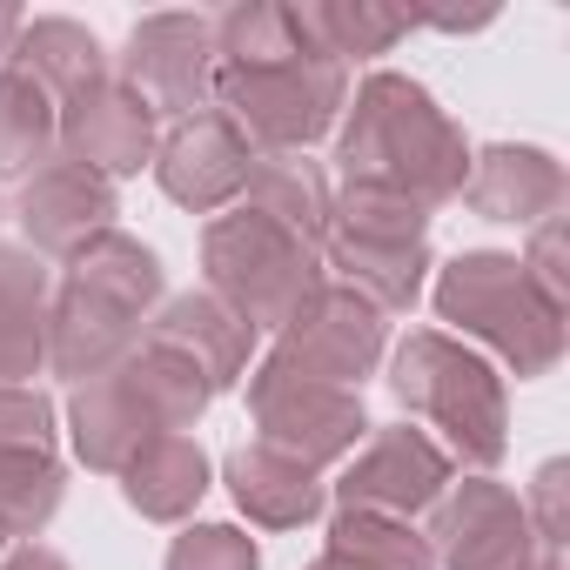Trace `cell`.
Masks as SVG:
<instances>
[{"instance_id":"11","label":"cell","mask_w":570,"mask_h":570,"mask_svg":"<svg viewBox=\"0 0 570 570\" xmlns=\"http://www.w3.org/2000/svg\"><path fill=\"white\" fill-rule=\"evenodd\" d=\"M55 141L68 148V161L95 168L101 181H108V175H135V168L155 155V108H148L128 81L101 75L95 88H81V95L55 115Z\"/></svg>"},{"instance_id":"23","label":"cell","mask_w":570,"mask_h":570,"mask_svg":"<svg viewBox=\"0 0 570 570\" xmlns=\"http://www.w3.org/2000/svg\"><path fill=\"white\" fill-rule=\"evenodd\" d=\"M148 436H155V423L135 410V396L115 383V370H108V376H88V383L75 390V450H81L95 470H121Z\"/></svg>"},{"instance_id":"26","label":"cell","mask_w":570,"mask_h":570,"mask_svg":"<svg viewBox=\"0 0 570 570\" xmlns=\"http://www.w3.org/2000/svg\"><path fill=\"white\" fill-rule=\"evenodd\" d=\"M330 550L363 570H436L430 537H416L403 517H383V510H336Z\"/></svg>"},{"instance_id":"17","label":"cell","mask_w":570,"mask_h":570,"mask_svg":"<svg viewBox=\"0 0 570 570\" xmlns=\"http://www.w3.org/2000/svg\"><path fill=\"white\" fill-rule=\"evenodd\" d=\"M155 343H168L175 356H188L208 390H228L242 376V363H248L255 330L235 309H222L215 296H175L161 309V323H155Z\"/></svg>"},{"instance_id":"18","label":"cell","mask_w":570,"mask_h":570,"mask_svg":"<svg viewBox=\"0 0 570 570\" xmlns=\"http://www.w3.org/2000/svg\"><path fill=\"white\" fill-rule=\"evenodd\" d=\"M248 208L255 215H268L275 228H289L303 248H316L323 235H330V181H323V168L316 161H303V155H255L248 161Z\"/></svg>"},{"instance_id":"7","label":"cell","mask_w":570,"mask_h":570,"mask_svg":"<svg viewBox=\"0 0 570 570\" xmlns=\"http://www.w3.org/2000/svg\"><path fill=\"white\" fill-rule=\"evenodd\" d=\"M330 262L350 275V289L376 309H410L423 289V208L383 188H343L330 208Z\"/></svg>"},{"instance_id":"10","label":"cell","mask_w":570,"mask_h":570,"mask_svg":"<svg viewBox=\"0 0 570 570\" xmlns=\"http://www.w3.org/2000/svg\"><path fill=\"white\" fill-rule=\"evenodd\" d=\"M282 350H289L303 370L356 390L370 376V363L383 356V309L363 303L356 289H343V282H316L309 303L289 316V330H282Z\"/></svg>"},{"instance_id":"3","label":"cell","mask_w":570,"mask_h":570,"mask_svg":"<svg viewBox=\"0 0 570 570\" xmlns=\"http://www.w3.org/2000/svg\"><path fill=\"white\" fill-rule=\"evenodd\" d=\"M161 296V268L141 242L101 228L68 255V282L48 309V356L61 376H108L128 350L141 316Z\"/></svg>"},{"instance_id":"33","label":"cell","mask_w":570,"mask_h":570,"mask_svg":"<svg viewBox=\"0 0 570 570\" xmlns=\"http://www.w3.org/2000/svg\"><path fill=\"white\" fill-rule=\"evenodd\" d=\"M309 570H363V563H350V557H336V550H330V557H323V563H309Z\"/></svg>"},{"instance_id":"34","label":"cell","mask_w":570,"mask_h":570,"mask_svg":"<svg viewBox=\"0 0 570 570\" xmlns=\"http://www.w3.org/2000/svg\"><path fill=\"white\" fill-rule=\"evenodd\" d=\"M537 570H563V563H557V550H550V557H543V563H537Z\"/></svg>"},{"instance_id":"22","label":"cell","mask_w":570,"mask_h":570,"mask_svg":"<svg viewBox=\"0 0 570 570\" xmlns=\"http://www.w3.org/2000/svg\"><path fill=\"white\" fill-rule=\"evenodd\" d=\"M14 68H28L48 95H61V101H75L81 88H95L108 68H101V41L81 28V21H61V14H48V21H21V35H14V55H8Z\"/></svg>"},{"instance_id":"6","label":"cell","mask_w":570,"mask_h":570,"mask_svg":"<svg viewBox=\"0 0 570 570\" xmlns=\"http://www.w3.org/2000/svg\"><path fill=\"white\" fill-rule=\"evenodd\" d=\"M390 383H396V396L410 410H423L450 436V450L463 463H497L503 456V383L490 376L483 356L456 350L436 330H416L396 350V376Z\"/></svg>"},{"instance_id":"14","label":"cell","mask_w":570,"mask_h":570,"mask_svg":"<svg viewBox=\"0 0 570 570\" xmlns=\"http://www.w3.org/2000/svg\"><path fill=\"white\" fill-rule=\"evenodd\" d=\"M450 483V456L423 436V430H383L343 476V510H383V517H410L430 510Z\"/></svg>"},{"instance_id":"20","label":"cell","mask_w":570,"mask_h":570,"mask_svg":"<svg viewBox=\"0 0 570 570\" xmlns=\"http://www.w3.org/2000/svg\"><path fill=\"white\" fill-rule=\"evenodd\" d=\"M228 490H235V503H242L255 523H268V530L309 523V517L323 510V483H316L303 463L275 456V450H262V443L228 456Z\"/></svg>"},{"instance_id":"31","label":"cell","mask_w":570,"mask_h":570,"mask_svg":"<svg viewBox=\"0 0 570 570\" xmlns=\"http://www.w3.org/2000/svg\"><path fill=\"white\" fill-rule=\"evenodd\" d=\"M8 570H68V563H61L55 550H35V543H28V550H14V557H8Z\"/></svg>"},{"instance_id":"27","label":"cell","mask_w":570,"mask_h":570,"mask_svg":"<svg viewBox=\"0 0 570 570\" xmlns=\"http://www.w3.org/2000/svg\"><path fill=\"white\" fill-rule=\"evenodd\" d=\"M61 503V470L55 456H21V463H0V530H21L35 537Z\"/></svg>"},{"instance_id":"9","label":"cell","mask_w":570,"mask_h":570,"mask_svg":"<svg viewBox=\"0 0 570 570\" xmlns=\"http://www.w3.org/2000/svg\"><path fill=\"white\" fill-rule=\"evenodd\" d=\"M121 81L155 108V115H202L215 88V28L202 14H148L128 35Z\"/></svg>"},{"instance_id":"5","label":"cell","mask_w":570,"mask_h":570,"mask_svg":"<svg viewBox=\"0 0 570 570\" xmlns=\"http://www.w3.org/2000/svg\"><path fill=\"white\" fill-rule=\"evenodd\" d=\"M202 255H208L215 303L235 309L248 330H289V316L309 303V289L323 282L316 255L289 228H275L268 215H255V208L208 222Z\"/></svg>"},{"instance_id":"4","label":"cell","mask_w":570,"mask_h":570,"mask_svg":"<svg viewBox=\"0 0 570 570\" xmlns=\"http://www.w3.org/2000/svg\"><path fill=\"white\" fill-rule=\"evenodd\" d=\"M436 316L510 356L517 376H543L563 356V303H550L517 255H456L436 282Z\"/></svg>"},{"instance_id":"16","label":"cell","mask_w":570,"mask_h":570,"mask_svg":"<svg viewBox=\"0 0 570 570\" xmlns=\"http://www.w3.org/2000/svg\"><path fill=\"white\" fill-rule=\"evenodd\" d=\"M463 195L490 222H550L563 202V168L543 148H483L463 175Z\"/></svg>"},{"instance_id":"12","label":"cell","mask_w":570,"mask_h":570,"mask_svg":"<svg viewBox=\"0 0 570 570\" xmlns=\"http://www.w3.org/2000/svg\"><path fill=\"white\" fill-rule=\"evenodd\" d=\"M248 161H255V148H248V135H242L222 108L188 115V121L155 148L161 188H168L181 208H195V215L228 208V202L248 188Z\"/></svg>"},{"instance_id":"32","label":"cell","mask_w":570,"mask_h":570,"mask_svg":"<svg viewBox=\"0 0 570 570\" xmlns=\"http://www.w3.org/2000/svg\"><path fill=\"white\" fill-rule=\"evenodd\" d=\"M14 35H21V8H0V55L14 48Z\"/></svg>"},{"instance_id":"15","label":"cell","mask_w":570,"mask_h":570,"mask_svg":"<svg viewBox=\"0 0 570 570\" xmlns=\"http://www.w3.org/2000/svg\"><path fill=\"white\" fill-rule=\"evenodd\" d=\"M108 215H115V188L95 175V168H81V161H48L35 181H28V195H21V228L41 242V248H81L88 235H101L108 228Z\"/></svg>"},{"instance_id":"30","label":"cell","mask_w":570,"mask_h":570,"mask_svg":"<svg viewBox=\"0 0 570 570\" xmlns=\"http://www.w3.org/2000/svg\"><path fill=\"white\" fill-rule=\"evenodd\" d=\"M563 463H543V476H537V537H543V550H563Z\"/></svg>"},{"instance_id":"28","label":"cell","mask_w":570,"mask_h":570,"mask_svg":"<svg viewBox=\"0 0 570 570\" xmlns=\"http://www.w3.org/2000/svg\"><path fill=\"white\" fill-rule=\"evenodd\" d=\"M55 456V410L35 390H0V463Z\"/></svg>"},{"instance_id":"19","label":"cell","mask_w":570,"mask_h":570,"mask_svg":"<svg viewBox=\"0 0 570 570\" xmlns=\"http://www.w3.org/2000/svg\"><path fill=\"white\" fill-rule=\"evenodd\" d=\"M48 356V268L21 248H0V390L35 376Z\"/></svg>"},{"instance_id":"2","label":"cell","mask_w":570,"mask_h":570,"mask_svg":"<svg viewBox=\"0 0 570 570\" xmlns=\"http://www.w3.org/2000/svg\"><path fill=\"white\" fill-rule=\"evenodd\" d=\"M336 161H343L350 188H383V195H403L416 208L456 195L463 175H470L456 121L403 75H370L356 88V108H350L343 141H336Z\"/></svg>"},{"instance_id":"24","label":"cell","mask_w":570,"mask_h":570,"mask_svg":"<svg viewBox=\"0 0 570 570\" xmlns=\"http://www.w3.org/2000/svg\"><path fill=\"white\" fill-rule=\"evenodd\" d=\"M55 148V95L28 68H0V175H28Z\"/></svg>"},{"instance_id":"21","label":"cell","mask_w":570,"mask_h":570,"mask_svg":"<svg viewBox=\"0 0 570 570\" xmlns=\"http://www.w3.org/2000/svg\"><path fill=\"white\" fill-rule=\"evenodd\" d=\"M121 490H128V503L141 510V517H188L195 503H202V490H208V456L188 443V436H148L128 463H121Z\"/></svg>"},{"instance_id":"29","label":"cell","mask_w":570,"mask_h":570,"mask_svg":"<svg viewBox=\"0 0 570 570\" xmlns=\"http://www.w3.org/2000/svg\"><path fill=\"white\" fill-rule=\"evenodd\" d=\"M168 570H255V543L228 523H195L175 537Z\"/></svg>"},{"instance_id":"8","label":"cell","mask_w":570,"mask_h":570,"mask_svg":"<svg viewBox=\"0 0 570 570\" xmlns=\"http://www.w3.org/2000/svg\"><path fill=\"white\" fill-rule=\"evenodd\" d=\"M248 410L262 423V450L289 456L303 470L343 456L370 430L363 423V396L343 390V383H330V376H316V370H303L289 350H275L262 363V376L248 383Z\"/></svg>"},{"instance_id":"13","label":"cell","mask_w":570,"mask_h":570,"mask_svg":"<svg viewBox=\"0 0 570 570\" xmlns=\"http://www.w3.org/2000/svg\"><path fill=\"white\" fill-rule=\"evenodd\" d=\"M436 550L450 570H537L530 550V510L503 483H463L436 517Z\"/></svg>"},{"instance_id":"25","label":"cell","mask_w":570,"mask_h":570,"mask_svg":"<svg viewBox=\"0 0 570 570\" xmlns=\"http://www.w3.org/2000/svg\"><path fill=\"white\" fill-rule=\"evenodd\" d=\"M296 14L316 35V48L336 55V61H350V55H390L416 28L410 8H376V0H323V8H296Z\"/></svg>"},{"instance_id":"1","label":"cell","mask_w":570,"mask_h":570,"mask_svg":"<svg viewBox=\"0 0 570 570\" xmlns=\"http://www.w3.org/2000/svg\"><path fill=\"white\" fill-rule=\"evenodd\" d=\"M208 95L248 141L296 155L303 141L330 135L336 108L350 101V75L336 55L316 48L296 8L248 0V8H228L215 21V88Z\"/></svg>"}]
</instances>
